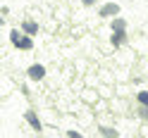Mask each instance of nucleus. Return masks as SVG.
I'll use <instances>...</instances> for the list:
<instances>
[{
    "mask_svg": "<svg viewBox=\"0 0 148 138\" xmlns=\"http://www.w3.org/2000/svg\"><path fill=\"white\" fill-rule=\"evenodd\" d=\"M10 43L14 45V48H19L24 52H29L34 50V36L29 33H24L22 29H10Z\"/></svg>",
    "mask_w": 148,
    "mask_h": 138,
    "instance_id": "f257e3e1",
    "label": "nucleus"
},
{
    "mask_svg": "<svg viewBox=\"0 0 148 138\" xmlns=\"http://www.w3.org/2000/svg\"><path fill=\"white\" fill-rule=\"evenodd\" d=\"M119 12H122V7H119L115 0H110V3L98 7V17H103V19H112V17H117Z\"/></svg>",
    "mask_w": 148,
    "mask_h": 138,
    "instance_id": "f03ea898",
    "label": "nucleus"
},
{
    "mask_svg": "<svg viewBox=\"0 0 148 138\" xmlns=\"http://www.w3.org/2000/svg\"><path fill=\"white\" fill-rule=\"evenodd\" d=\"M24 122L29 124L34 131H38V133L43 131V122H41V117H38V112H36V109H26V112H24Z\"/></svg>",
    "mask_w": 148,
    "mask_h": 138,
    "instance_id": "7ed1b4c3",
    "label": "nucleus"
},
{
    "mask_svg": "<svg viewBox=\"0 0 148 138\" xmlns=\"http://www.w3.org/2000/svg\"><path fill=\"white\" fill-rule=\"evenodd\" d=\"M45 74H48V71H45V64H31L29 69H26V76H29V81H43L45 79Z\"/></svg>",
    "mask_w": 148,
    "mask_h": 138,
    "instance_id": "20e7f679",
    "label": "nucleus"
},
{
    "mask_svg": "<svg viewBox=\"0 0 148 138\" xmlns=\"http://www.w3.org/2000/svg\"><path fill=\"white\" fill-rule=\"evenodd\" d=\"M19 29H22L24 33H29V36H38L41 26H38V22H34V19H24V22L19 24Z\"/></svg>",
    "mask_w": 148,
    "mask_h": 138,
    "instance_id": "39448f33",
    "label": "nucleus"
},
{
    "mask_svg": "<svg viewBox=\"0 0 148 138\" xmlns=\"http://www.w3.org/2000/svg\"><path fill=\"white\" fill-rule=\"evenodd\" d=\"M127 38H129V36H127V29H124V31H112V36H110V43H112V48L117 50V48H122V45L127 43Z\"/></svg>",
    "mask_w": 148,
    "mask_h": 138,
    "instance_id": "423d86ee",
    "label": "nucleus"
},
{
    "mask_svg": "<svg viewBox=\"0 0 148 138\" xmlns=\"http://www.w3.org/2000/svg\"><path fill=\"white\" fill-rule=\"evenodd\" d=\"M81 100H84L86 105H96V103H98V90L84 88V90H81Z\"/></svg>",
    "mask_w": 148,
    "mask_h": 138,
    "instance_id": "0eeeda50",
    "label": "nucleus"
},
{
    "mask_svg": "<svg viewBox=\"0 0 148 138\" xmlns=\"http://www.w3.org/2000/svg\"><path fill=\"white\" fill-rule=\"evenodd\" d=\"M98 131H100V136H103V138H119V131H117L115 126L100 124V126H98Z\"/></svg>",
    "mask_w": 148,
    "mask_h": 138,
    "instance_id": "6e6552de",
    "label": "nucleus"
},
{
    "mask_svg": "<svg viewBox=\"0 0 148 138\" xmlns=\"http://www.w3.org/2000/svg\"><path fill=\"white\" fill-rule=\"evenodd\" d=\"M127 29V19L124 17H112V19H110V31H124Z\"/></svg>",
    "mask_w": 148,
    "mask_h": 138,
    "instance_id": "1a4fd4ad",
    "label": "nucleus"
},
{
    "mask_svg": "<svg viewBox=\"0 0 148 138\" xmlns=\"http://www.w3.org/2000/svg\"><path fill=\"white\" fill-rule=\"evenodd\" d=\"M136 105H148V90H136Z\"/></svg>",
    "mask_w": 148,
    "mask_h": 138,
    "instance_id": "9d476101",
    "label": "nucleus"
},
{
    "mask_svg": "<svg viewBox=\"0 0 148 138\" xmlns=\"http://www.w3.org/2000/svg\"><path fill=\"white\" fill-rule=\"evenodd\" d=\"M67 138H84V133L77 131V128H67Z\"/></svg>",
    "mask_w": 148,
    "mask_h": 138,
    "instance_id": "9b49d317",
    "label": "nucleus"
},
{
    "mask_svg": "<svg viewBox=\"0 0 148 138\" xmlns=\"http://www.w3.org/2000/svg\"><path fill=\"white\" fill-rule=\"evenodd\" d=\"M138 136H141V138H148V122L141 124V128H138Z\"/></svg>",
    "mask_w": 148,
    "mask_h": 138,
    "instance_id": "f8f14e48",
    "label": "nucleus"
},
{
    "mask_svg": "<svg viewBox=\"0 0 148 138\" xmlns=\"http://www.w3.org/2000/svg\"><path fill=\"white\" fill-rule=\"evenodd\" d=\"M100 95H103V98H110L112 93H110V88H105V86H100Z\"/></svg>",
    "mask_w": 148,
    "mask_h": 138,
    "instance_id": "ddd939ff",
    "label": "nucleus"
},
{
    "mask_svg": "<svg viewBox=\"0 0 148 138\" xmlns=\"http://www.w3.org/2000/svg\"><path fill=\"white\" fill-rule=\"evenodd\" d=\"M0 14H3V19H5V17L10 14V7H7V5H3V7H0Z\"/></svg>",
    "mask_w": 148,
    "mask_h": 138,
    "instance_id": "4468645a",
    "label": "nucleus"
},
{
    "mask_svg": "<svg viewBox=\"0 0 148 138\" xmlns=\"http://www.w3.org/2000/svg\"><path fill=\"white\" fill-rule=\"evenodd\" d=\"M81 5H86V7H91V5H96V0H81Z\"/></svg>",
    "mask_w": 148,
    "mask_h": 138,
    "instance_id": "2eb2a0df",
    "label": "nucleus"
}]
</instances>
